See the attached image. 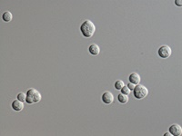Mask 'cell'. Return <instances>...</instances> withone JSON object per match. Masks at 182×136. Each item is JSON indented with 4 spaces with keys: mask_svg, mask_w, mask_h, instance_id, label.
I'll use <instances>...</instances> for the list:
<instances>
[{
    "mask_svg": "<svg viewBox=\"0 0 182 136\" xmlns=\"http://www.w3.org/2000/svg\"><path fill=\"white\" fill-rule=\"evenodd\" d=\"M26 95L24 94V93H18V95H17V99L21 101V102H26Z\"/></svg>",
    "mask_w": 182,
    "mask_h": 136,
    "instance_id": "obj_13",
    "label": "cell"
},
{
    "mask_svg": "<svg viewBox=\"0 0 182 136\" xmlns=\"http://www.w3.org/2000/svg\"><path fill=\"white\" fill-rule=\"evenodd\" d=\"M172 54V50L171 48L169 47V45H162L159 48V51H158V55L160 58H163V59H167L169 58Z\"/></svg>",
    "mask_w": 182,
    "mask_h": 136,
    "instance_id": "obj_4",
    "label": "cell"
},
{
    "mask_svg": "<svg viewBox=\"0 0 182 136\" xmlns=\"http://www.w3.org/2000/svg\"><path fill=\"white\" fill-rule=\"evenodd\" d=\"M12 18H13V15H12L11 12L6 11V12L3 13V15H2V19H3L5 22H10V21L12 20Z\"/></svg>",
    "mask_w": 182,
    "mask_h": 136,
    "instance_id": "obj_10",
    "label": "cell"
},
{
    "mask_svg": "<svg viewBox=\"0 0 182 136\" xmlns=\"http://www.w3.org/2000/svg\"><path fill=\"white\" fill-rule=\"evenodd\" d=\"M26 95V103L27 104H36L38 102H40V100L42 98L41 94L38 92L37 90H36L34 88L28 89Z\"/></svg>",
    "mask_w": 182,
    "mask_h": 136,
    "instance_id": "obj_2",
    "label": "cell"
},
{
    "mask_svg": "<svg viewBox=\"0 0 182 136\" xmlns=\"http://www.w3.org/2000/svg\"><path fill=\"white\" fill-rule=\"evenodd\" d=\"M124 85H125V84H124V82L121 81V80H117V81H116V83L114 84V86H115V88H116L117 90H121Z\"/></svg>",
    "mask_w": 182,
    "mask_h": 136,
    "instance_id": "obj_12",
    "label": "cell"
},
{
    "mask_svg": "<svg viewBox=\"0 0 182 136\" xmlns=\"http://www.w3.org/2000/svg\"><path fill=\"white\" fill-rule=\"evenodd\" d=\"M164 136H171V134H170V132H166V133H164Z\"/></svg>",
    "mask_w": 182,
    "mask_h": 136,
    "instance_id": "obj_17",
    "label": "cell"
},
{
    "mask_svg": "<svg viewBox=\"0 0 182 136\" xmlns=\"http://www.w3.org/2000/svg\"><path fill=\"white\" fill-rule=\"evenodd\" d=\"M135 84H131V83H129L128 84V89L131 91V90H134V88H135Z\"/></svg>",
    "mask_w": 182,
    "mask_h": 136,
    "instance_id": "obj_16",
    "label": "cell"
},
{
    "mask_svg": "<svg viewBox=\"0 0 182 136\" xmlns=\"http://www.w3.org/2000/svg\"><path fill=\"white\" fill-rule=\"evenodd\" d=\"M175 4L178 7H181L182 6V1H181V0H175Z\"/></svg>",
    "mask_w": 182,
    "mask_h": 136,
    "instance_id": "obj_15",
    "label": "cell"
},
{
    "mask_svg": "<svg viewBox=\"0 0 182 136\" xmlns=\"http://www.w3.org/2000/svg\"><path fill=\"white\" fill-rule=\"evenodd\" d=\"M120 91H121V94H124V95H128L130 94V90L128 89V85H124V86L122 87V89H121Z\"/></svg>",
    "mask_w": 182,
    "mask_h": 136,
    "instance_id": "obj_14",
    "label": "cell"
},
{
    "mask_svg": "<svg viewBox=\"0 0 182 136\" xmlns=\"http://www.w3.org/2000/svg\"><path fill=\"white\" fill-rule=\"evenodd\" d=\"M11 107L15 112H21L24 108V103L19 100H14L11 103Z\"/></svg>",
    "mask_w": 182,
    "mask_h": 136,
    "instance_id": "obj_7",
    "label": "cell"
},
{
    "mask_svg": "<svg viewBox=\"0 0 182 136\" xmlns=\"http://www.w3.org/2000/svg\"><path fill=\"white\" fill-rule=\"evenodd\" d=\"M80 32L84 37L90 38L96 32V26L90 20H85L80 25Z\"/></svg>",
    "mask_w": 182,
    "mask_h": 136,
    "instance_id": "obj_1",
    "label": "cell"
},
{
    "mask_svg": "<svg viewBox=\"0 0 182 136\" xmlns=\"http://www.w3.org/2000/svg\"><path fill=\"white\" fill-rule=\"evenodd\" d=\"M88 51L90 53V55H98L100 53V48L98 44H91L88 47Z\"/></svg>",
    "mask_w": 182,
    "mask_h": 136,
    "instance_id": "obj_9",
    "label": "cell"
},
{
    "mask_svg": "<svg viewBox=\"0 0 182 136\" xmlns=\"http://www.w3.org/2000/svg\"><path fill=\"white\" fill-rule=\"evenodd\" d=\"M128 80H129V83L136 85V84H139L140 83V76H139V73H132L129 76H128Z\"/></svg>",
    "mask_w": 182,
    "mask_h": 136,
    "instance_id": "obj_8",
    "label": "cell"
},
{
    "mask_svg": "<svg viewBox=\"0 0 182 136\" xmlns=\"http://www.w3.org/2000/svg\"><path fill=\"white\" fill-rule=\"evenodd\" d=\"M101 99L105 104H111L114 102V95L110 92H105L102 95Z\"/></svg>",
    "mask_w": 182,
    "mask_h": 136,
    "instance_id": "obj_6",
    "label": "cell"
},
{
    "mask_svg": "<svg viewBox=\"0 0 182 136\" xmlns=\"http://www.w3.org/2000/svg\"><path fill=\"white\" fill-rule=\"evenodd\" d=\"M133 94H134V97L136 99L141 100V99H144L145 97L148 96V90L147 89L146 86H144L142 84H136L133 90Z\"/></svg>",
    "mask_w": 182,
    "mask_h": 136,
    "instance_id": "obj_3",
    "label": "cell"
},
{
    "mask_svg": "<svg viewBox=\"0 0 182 136\" xmlns=\"http://www.w3.org/2000/svg\"><path fill=\"white\" fill-rule=\"evenodd\" d=\"M170 132L173 136H180L182 134V128L177 124H171V126L170 127Z\"/></svg>",
    "mask_w": 182,
    "mask_h": 136,
    "instance_id": "obj_5",
    "label": "cell"
},
{
    "mask_svg": "<svg viewBox=\"0 0 182 136\" xmlns=\"http://www.w3.org/2000/svg\"><path fill=\"white\" fill-rule=\"evenodd\" d=\"M117 100L121 103H127L128 102V95H126L124 94H119L117 95Z\"/></svg>",
    "mask_w": 182,
    "mask_h": 136,
    "instance_id": "obj_11",
    "label": "cell"
}]
</instances>
